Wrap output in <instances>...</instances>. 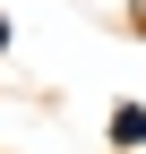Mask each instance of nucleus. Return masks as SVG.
Instances as JSON below:
<instances>
[{"instance_id":"f03ea898","label":"nucleus","mask_w":146,"mask_h":154,"mask_svg":"<svg viewBox=\"0 0 146 154\" xmlns=\"http://www.w3.org/2000/svg\"><path fill=\"white\" fill-rule=\"evenodd\" d=\"M0 51H9V17H0Z\"/></svg>"},{"instance_id":"7ed1b4c3","label":"nucleus","mask_w":146,"mask_h":154,"mask_svg":"<svg viewBox=\"0 0 146 154\" xmlns=\"http://www.w3.org/2000/svg\"><path fill=\"white\" fill-rule=\"evenodd\" d=\"M138 9H146V0H138Z\"/></svg>"},{"instance_id":"f257e3e1","label":"nucleus","mask_w":146,"mask_h":154,"mask_svg":"<svg viewBox=\"0 0 146 154\" xmlns=\"http://www.w3.org/2000/svg\"><path fill=\"white\" fill-rule=\"evenodd\" d=\"M112 146H146V103H120L112 111Z\"/></svg>"}]
</instances>
